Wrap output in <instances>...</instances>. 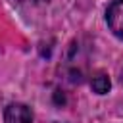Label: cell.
I'll return each instance as SVG.
<instances>
[{
	"mask_svg": "<svg viewBox=\"0 0 123 123\" xmlns=\"http://www.w3.org/2000/svg\"><path fill=\"white\" fill-rule=\"evenodd\" d=\"M106 21L110 31L123 40V0H113L106 10Z\"/></svg>",
	"mask_w": 123,
	"mask_h": 123,
	"instance_id": "1",
	"label": "cell"
},
{
	"mask_svg": "<svg viewBox=\"0 0 123 123\" xmlns=\"http://www.w3.org/2000/svg\"><path fill=\"white\" fill-rule=\"evenodd\" d=\"M4 121L6 123H33V111L27 104L13 102L6 108L4 111Z\"/></svg>",
	"mask_w": 123,
	"mask_h": 123,
	"instance_id": "2",
	"label": "cell"
},
{
	"mask_svg": "<svg viewBox=\"0 0 123 123\" xmlns=\"http://www.w3.org/2000/svg\"><path fill=\"white\" fill-rule=\"evenodd\" d=\"M90 86L96 94H106L110 88H111V83H110V77L106 73H98L92 81H90Z\"/></svg>",
	"mask_w": 123,
	"mask_h": 123,
	"instance_id": "3",
	"label": "cell"
},
{
	"mask_svg": "<svg viewBox=\"0 0 123 123\" xmlns=\"http://www.w3.org/2000/svg\"><path fill=\"white\" fill-rule=\"evenodd\" d=\"M21 2H27V4H44V2H50V0H21Z\"/></svg>",
	"mask_w": 123,
	"mask_h": 123,
	"instance_id": "4",
	"label": "cell"
}]
</instances>
